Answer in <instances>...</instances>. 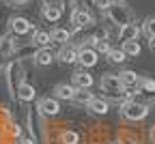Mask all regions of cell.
Here are the masks:
<instances>
[{"instance_id":"obj_22","label":"cell","mask_w":155,"mask_h":144,"mask_svg":"<svg viewBox=\"0 0 155 144\" xmlns=\"http://www.w3.org/2000/svg\"><path fill=\"white\" fill-rule=\"evenodd\" d=\"M95 99V95L88 90V88H84V90H78L75 93V99H73V103H80V106H88L91 101Z\"/></svg>"},{"instance_id":"obj_18","label":"cell","mask_w":155,"mask_h":144,"mask_svg":"<svg viewBox=\"0 0 155 144\" xmlns=\"http://www.w3.org/2000/svg\"><path fill=\"white\" fill-rule=\"evenodd\" d=\"M41 15H43V19H45V22H50V24H56L58 19L63 17V9H61V7H43Z\"/></svg>"},{"instance_id":"obj_2","label":"cell","mask_w":155,"mask_h":144,"mask_svg":"<svg viewBox=\"0 0 155 144\" xmlns=\"http://www.w3.org/2000/svg\"><path fill=\"white\" fill-rule=\"evenodd\" d=\"M106 15H108V22L114 24V26H119V28H123L125 24H129L131 17H134V13L129 11V7H127L125 2H114V5L108 9Z\"/></svg>"},{"instance_id":"obj_24","label":"cell","mask_w":155,"mask_h":144,"mask_svg":"<svg viewBox=\"0 0 155 144\" xmlns=\"http://www.w3.org/2000/svg\"><path fill=\"white\" fill-rule=\"evenodd\" d=\"M138 88H140L142 93L153 95V93H155V80H153V77H140V84H138Z\"/></svg>"},{"instance_id":"obj_31","label":"cell","mask_w":155,"mask_h":144,"mask_svg":"<svg viewBox=\"0 0 155 144\" xmlns=\"http://www.w3.org/2000/svg\"><path fill=\"white\" fill-rule=\"evenodd\" d=\"M0 54H2V39H0Z\"/></svg>"},{"instance_id":"obj_32","label":"cell","mask_w":155,"mask_h":144,"mask_svg":"<svg viewBox=\"0 0 155 144\" xmlns=\"http://www.w3.org/2000/svg\"><path fill=\"white\" fill-rule=\"evenodd\" d=\"M114 2H125V0H114Z\"/></svg>"},{"instance_id":"obj_21","label":"cell","mask_w":155,"mask_h":144,"mask_svg":"<svg viewBox=\"0 0 155 144\" xmlns=\"http://www.w3.org/2000/svg\"><path fill=\"white\" fill-rule=\"evenodd\" d=\"M108 60L112 65H123L125 60H127V54H125V50L121 47V50H116V47H112V52L108 54Z\"/></svg>"},{"instance_id":"obj_27","label":"cell","mask_w":155,"mask_h":144,"mask_svg":"<svg viewBox=\"0 0 155 144\" xmlns=\"http://www.w3.org/2000/svg\"><path fill=\"white\" fill-rule=\"evenodd\" d=\"M7 131H9V136H13V138H19V133H22L19 125H15V123H9V125H7Z\"/></svg>"},{"instance_id":"obj_23","label":"cell","mask_w":155,"mask_h":144,"mask_svg":"<svg viewBox=\"0 0 155 144\" xmlns=\"http://www.w3.org/2000/svg\"><path fill=\"white\" fill-rule=\"evenodd\" d=\"M61 144H80V136H78V131L65 129L61 133Z\"/></svg>"},{"instance_id":"obj_1","label":"cell","mask_w":155,"mask_h":144,"mask_svg":"<svg viewBox=\"0 0 155 144\" xmlns=\"http://www.w3.org/2000/svg\"><path fill=\"white\" fill-rule=\"evenodd\" d=\"M99 88L104 93H108L110 97H116V99H119V97H129L127 88L123 86L121 77L116 75V73H104L101 80H99Z\"/></svg>"},{"instance_id":"obj_7","label":"cell","mask_w":155,"mask_h":144,"mask_svg":"<svg viewBox=\"0 0 155 144\" xmlns=\"http://www.w3.org/2000/svg\"><path fill=\"white\" fill-rule=\"evenodd\" d=\"M78 56H80V50L75 45H61V50L56 54V60L61 65H73V63H78Z\"/></svg>"},{"instance_id":"obj_29","label":"cell","mask_w":155,"mask_h":144,"mask_svg":"<svg viewBox=\"0 0 155 144\" xmlns=\"http://www.w3.org/2000/svg\"><path fill=\"white\" fill-rule=\"evenodd\" d=\"M43 7H61L63 9V0H41Z\"/></svg>"},{"instance_id":"obj_17","label":"cell","mask_w":155,"mask_h":144,"mask_svg":"<svg viewBox=\"0 0 155 144\" xmlns=\"http://www.w3.org/2000/svg\"><path fill=\"white\" fill-rule=\"evenodd\" d=\"M37 45H32V43H22L15 52H13V56H15V60H24V58H35V54H37Z\"/></svg>"},{"instance_id":"obj_19","label":"cell","mask_w":155,"mask_h":144,"mask_svg":"<svg viewBox=\"0 0 155 144\" xmlns=\"http://www.w3.org/2000/svg\"><path fill=\"white\" fill-rule=\"evenodd\" d=\"M52 39H54V43H58V45H69L71 32L67 28H54L52 30Z\"/></svg>"},{"instance_id":"obj_8","label":"cell","mask_w":155,"mask_h":144,"mask_svg":"<svg viewBox=\"0 0 155 144\" xmlns=\"http://www.w3.org/2000/svg\"><path fill=\"white\" fill-rule=\"evenodd\" d=\"M37 110L41 112V116H56L61 112V103H58V99H54V97H43L39 101Z\"/></svg>"},{"instance_id":"obj_14","label":"cell","mask_w":155,"mask_h":144,"mask_svg":"<svg viewBox=\"0 0 155 144\" xmlns=\"http://www.w3.org/2000/svg\"><path fill=\"white\" fill-rule=\"evenodd\" d=\"M119 77H121V82H123V86L127 88V90H131V88H138V84H140V75L136 73V71H121L119 73Z\"/></svg>"},{"instance_id":"obj_3","label":"cell","mask_w":155,"mask_h":144,"mask_svg":"<svg viewBox=\"0 0 155 144\" xmlns=\"http://www.w3.org/2000/svg\"><path fill=\"white\" fill-rule=\"evenodd\" d=\"M121 114H123L125 120H134V123H136V120L147 118V114H149V106L142 103V101L129 99V101H125V103L121 106Z\"/></svg>"},{"instance_id":"obj_5","label":"cell","mask_w":155,"mask_h":144,"mask_svg":"<svg viewBox=\"0 0 155 144\" xmlns=\"http://www.w3.org/2000/svg\"><path fill=\"white\" fill-rule=\"evenodd\" d=\"M97 60H99V52H97L95 47H86V45L80 47L78 63H80L82 69H91V67H95V65H97Z\"/></svg>"},{"instance_id":"obj_10","label":"cell","mask_w":155,"mask_h":144,"mask_svg":"<svg viewBox=\"0 0 155 144\" xmlns=\"http://www.w3.org/2000/svg\"><path fill=\"white\" fill-rule=\"evenodd\" d=\"M32 60H35L37 67H50L54 60H56V56H54V52L50 47H43V50H37V54H35Z\"/></svg>"},{"instance_id":"obj_13","label":"cell","mask_w":155,"mask_h":144,"mask_svg":"<svg viewBox=\"0 0 155 144\" xmlns=\"http://www.w3.org/2000/svg\"><path fill=\"white\" fill-rule=\"evenodd\" d=\"M54 93H56V99L73 101V99H75V93H78V88H75L73 84H56Z\"/></svg>"},{"instance_id":"obj_11","label":"cell","mask_w":155,"mask_h":144,"mask_svg":"<svg viewBox=\"0 0 155 144\" xmlns=\"http://www.w3.org/2000/svg\"><path fill=\"white\" fill-rule=\"evenodd\" d=\"M86 110H88V112H93V114H97V116H106V114L110 112V103H108V99L95 97L91 103L86 106Z\"/></svg>"},{"instance_id":"obj_9","label":"cell","mask_w":155,"mask_h":144,"mask_svg":"<svg viewBox=\"0 0 155 144\" xmlns=\"http://www.w3.org/2000/svg\"><path fill=\"white\" fill-rule=\"evenodd\" d=\"M71 84H73L78 90H84V88H91V86L95 84V80H93V75H91L88 71L78 69V71L71 75Z\"/></svg>"},{"instance_id":"obj_26","label":"cell","mask_w":155,"mask_h":144,"mask_svg":"<svg viewBox=\"0 0 155 144\" xmlns=\"http://www.w3.org/2000/svg\"><path fill=\"white\" fill-rule=\"evenodd\" d=\"M114 5V0H93V7L101 13H108V9Z\"/></svg>"},{"instance_id":"obj_28","label":"cell","mask_w":155,"mask_h":144,"mask_svg":"<svg viewBox=\"0 0 155 144\" xmlns=\"http://www.w3.org/2000/svg\"><path fill=\"white\" fill-rule=\"evenodd\" d=\"M5 2H7L9 7H24V5L30 2V0H5Z\"/></svg>"},{"instance_id":"obj_15","label":"cell","mask_w":155,"mask_h":144,"mask_svg":"<svg viewBox=\"0 0 155 144\" xmlns=\"http://www.w3.org/2000/svg\"><path fill=\"white\" fill-rule=\"evenodd\" d=\"M54 43V39H52V32H45V30H37L32 34V45H37L39 50H43V47H50Z\"/></svg>"},{"instance_id":"obj_16","label":"cell","mask_w":155,"mask_h":144,"mask_svg":"<svg viewBox=\"0 0 155 144\" xmlns=\"http://www.w3.org/2000/svg\"><path fill=\"white\" fill-rule=\"evenodd\" d=\"M138 34H140L138 24H136V22H129V24H125V26L121 28L119 39H121V41H134V39H138Z\"/></svg>"},{"instance_id":"obj_20","label":"cell","mask_w":155,"mask_h":144,"mask_svg":"<svg viewBox=\"0 0 155 144\" xmlns=\"http://www.w3.org/2000/svg\"><path fill=\"white\" fill-rule=\"evenodd\" d=\"M123 50L127 56H138L142 52V45H140V41L138 39H134V41H123Z\"/></svg>"},{"instance_id":"obj_4","label":"cell","mask_w":155,"mask_h":144,"mask_svg":"<svg viewBox=\"0 0 155 144\" xmlns=\"http://www.w3.org/2000/svg\"><path fill=\"white\" fill-rule=\"evenodd\" d=\"M71 24H73L75 30H84V28H91V26L95 24V17H93V13H91L88 9L75 7L73 13H71Z\"/></svg>"},{"instance_id":"obj_25","label":"cell","mask_w":155,"mask_h":144,"mask_svg":"<svg viewBox=\"0 0 155 144\" xmlns=\"http://www.w3.org/2000/svg\"><path fill=\"white\" fill-rule=\"evenodd\" d=\"M142 32H144L149 39H153V37H155V17H147V19H144V24H142Z\"/></svg>"},{"instance_id":"obj_30","label":"cell","mask_w":155,"mask_h":144,"mask_svg":"<svg viewBox=\"0 0 155 144\" xmlns=\"http://www.w3.org/2000/svg\"><path fill=\"white\" fill-rule=\"evenodd\" d=\"M149 47H151V50H155V37H153V39H149Z\"/></svg>"},{"instance_id":"obj_12","label":"cell","mask_w":155,"mask_h":144,"mask_svg":"<svg viewBox=\"0 0 155 144\" xmlns=\"http://www.w3.org/2000/svg\"><path fill=\"white\" fill-rule=\"evenodd\" d=\"M15 95H17V99H19V101H24V103H30V101L37 97V90H35V86H32V84H28V82H22V84L17 86Z\"/></svg>"},{"instance_id":"obj_6","label":"cell","mask_w":155,"mask_h":144,"mask_svg":"<svg viewBox=\"0 0 155 144\" xmlns=\"http://www.w3.org/2000/svg\"><path fill=\"white\" fill-rule=\"evenodd\" d=\"M9 30H11V34H15V37H24V34H28V32L32 30V24L28 22L26 17L15 15V17L9 19Z\"/></svg>"}]
</instances>
